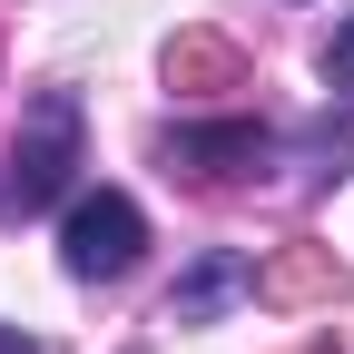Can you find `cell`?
<instances>
[{
  "instance_id": "3",
  "label": "cell",
  "mask_w": 354,
  "mask_h": 354,
  "mask_svg": "<svg viewBox=\"0 0 354 354\" xmlns=\"http://www.w3.org/2000/svg\"><path fill=\"white\" fill-rule=\"evenodd\" d=\"M236 295H256V266L216 246V256H197L187 276H177V295H167V325H216Z\"/></svg>"
},
{
  "instance_id": "8",
  "label": "cell",
  "mask_w": 354,
  "mask_h": 354,
  "mask_svg": "<svg viewBox=\"0 0 354 354\" xmlns=\"http://www.w3.org/2000/svg\"><path fill=\"white\" fill-rule=\"evenodd\" d=\"M0 354H39V344H30V335H20V325H0Z\"/></svg>"
},
{
  "instance_id": "6",
  "label": "cell",
  "mask_w": 354,
  "mask_h": 354,
  "mask_svg": "<svg viewBox=\"0 0 354 354\" xmlns=\"http://www.w3.org/2000/svg\"><path fill=\"white\" fill-rule=\"evenodd\" d=\"M167 79H216V88H227L236 79V50H227V39H177V50H167Z\"/></svg>"
},
{
  "instance_id": "5",
  "label": "cell",
  "mask_w": 354,
  "mask_h": 354,
  "mask_svg": "<svg viewBox=\"0 0 354 354\" xmlns=\"http://www.w3.org/2000/svg\"><path fill=\"white\" fill-rule=\"evenodd\" d=\"M256 295H276V305H295V295H335V266L315 256V246H295V256H276L256 276Z\"/></svg>"
},
{
  "instance_id": "4",
  "label": "cell",
  "mask_w": 354,
  "mask_h": 354,
  "mask_svg": "<svg viewBox=\"0 0 354 354\" xmlns=\"http://www.w3.org/2000/svg\"><path fill=\"white\" fill-rule=\"evenodd\" d=\"M167 158H177V167H197V177H246V167H266V128H256V118L177 128V138H167Z\"/></svg>"
},
{
  "instance_id": "2",
  "label": "cell",
  "mask_w": 354,
  "mask_h": 354,
  "mask_svg": "<svg viewBox=\"0 0 354 354\" xmlns=\"http://www.w3.org/2000/svg\"><path fill=\"white\" fill-rule=\"evenodd\" d=\"M69 167H79V99L69 88H39L30 118H20V138H10V207H59L69 187Z\"/></svg>"
},
{
  "instance_id": "7",
  "label": "cell",
  "mask_w": 354,
  "mask_h": 354,
  "mask_svg": "<svg viewBox=\"0 0 354 354\" xmlns=\"http://www.w3.org/2000/svg\"><path fill=\"white\" fill-rule=\"evenodd\" d=\"M325 79H344V88H354V20L335 30V50H325Z\"/></svg>"
},
{
  "instance_id": "1",
  "label": "cell",
  "mask_w": 354,
  "mask_h": 354,
  "mask_svg": "<svg viewBox=\"0 0 354 354\" xmlns=\"http://www.w3.org/2000/svg\"><path fill=\"white\" fill-rule=\"evenodd\" d=\"M138 246H148V216H138V197H118V187H88V197H69V216H59V266L79 286H109V276H128L138 266Z\"/></svg>"
}]
</instances>
